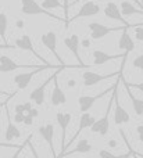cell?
<instances>
[{
    "label": "cell",
    "mask_w": 143,
    "mask_h": 158,
    "mask_svg": "<svg viewBox=\"0 0 143 158\" xmlns=\"http://www.w3.org/2000/svg\"><path fill=\"white\" fill-rule=\"evenodd\" d=\"M121 78L120 77L114 83V90H113V96H114V104H116V108H114V122H116L117 126H121V125H125L131 121L129 118V114L127 112V110L120 104V98H118V85L121 82Z\"/></svg>",
    "instance_id": "cell-1"
},
{
    "label": "cell",
    "mask_w": 143,
    "mask_h": 158,
    "mask_svg": "<svg viewBox=\"0 0 143 158\" xmlns=\"http://www.w3.org/2000/svg\"><path fill=\"white\" fill-rule=\"evenodd\" d=\"M53 68H56V67L50 65V64L49 65H43V64H42V65H39L38 68H35V69H29L28 72H22V74L15 75L13 82L15 83L17 90H25L36 74H39V72H42V71H46V69H53Z\"/></svg>",
    "instance_id": "cell-2"
},
{
    "label": "cell",
    "mask_w": 143,
    "mask_h": 158,
    "mask_svg": "<svg viewBox=\"0 0 143 158\" xmlns=\"http://www.w3.org/2000/svg\"><path fill=\"white\" fill-rule=\"evenodd\" d=\"M113 103H114V96H113V92H111L110 101L107 104V111H106V114L100 119H97L93 123V126L90 128L92 133H99L100 136H106L108 133V131H110V115H111V110H113Z\"/></svg>",
    "instance_id": "cell-3"
},
{
    "label": "cell",
    "mask_w": 143,
    "mask_h": 158,
    "mask_svg": "<svg viewBox=\"0 0 143 158\" xmlns=\"http://www.w3.org/2000/svg\"><path fill=\"white\" fill-rule=\"evenodd\" d=\"M21 13L25 15H38V14H44L52 19L60 21V17L52 14L49 10H44L42 4H39L36 0H21Z\"/></svg>",
    "instance_id": "cell-4"
},
{
    "label": "cell",
    "mask_w": 143,
    "mask_h": 158,
    "mask_svg": "<svg viewBox=\"0 0 143 158\" xmlns=\"http://www.w3.org/2000/svg\"><path fill=\"white\" fill-rule=\"evenodd\" d=\"M121 74H122V71L114 72V74H107V75L97 74V72H95V71H83L82 72V83L85 87H92V86H95V85L100 83V82H103V81L118 78Z\"/></svg>",
    "instance_id": "cell-5"
},
{
    "label": "cell",
    "mask_w": 143,
    "mask_h": 158,
    "mask_svg": "<svg viewBox=\"0 0 143 158\" xmlns=\"http://www.w3.org/2000/svg\"><path fill=\"white\" fill-rule=\"evenodd\" d=\"M60 71H61V69L56 71L50 78H47L46 81H43V83H42L40 86L35 87V89H33L32 92L29 93V100H31V103H32V104H36V106H43V104H44V100H46V87L49 86L50 82L54 81V78L57 77Z\"/></svg>",
    "instance_id": "cell-6"
},
{
    "label": "cell",
    "mask_w": 143,
    "mask_h": 158,
    "mask_svg": "<svg viewBox=\"0 0 143 158\" xmlns=\"http://www.w3.org/2000/svg\"><path fill=\"white\" fill-rule=\"evenodd\" d=\"M114 89V85L107 89H104L103 92H100L99 94H95V96H88V94H83L78 97V107H79V111L81 112H89V110L95 106L97 100H100L102 97H104L107 93H111Z\"/></svg>",
    "instance_id": "cell-7"
},
{
    "label": "cell",
    "mask_w": 143,
    "mask_h": 158,
    "mask_svg": "<svg viewBox=\"0 0 143 158\" xmlns=\"http://www.w3.org/2000/svg\"><path fill=\"white\" fill-rule=\"evenodd\" d=\"M125 27L121 28H110V27H106V25L100 24V22H89L88 24V29L89 33H90V38L93 40H100V39L106 38L108 33L111 32H118V31H122Z\"/></svg>",
    "instance_id": "cell-8"
},
{
    "label": "cell",
    "mask_w": 143,
    "mask_h": 158,
    "mask_svg": "<svg viewBox=\"0 0 143 158\" xmlns=\"http://www.w3.org/2000/svg\"><path fill=\"white\" fill-rule=\"evenodd\" d=\"M71 114L69 112H57L56 114V121H57L58 126L61 128V154L67 151V129H68L69 123H71ZM60 154V156H61Z\"/></svg>",
    "instance_id": "cell-9"
},
{
    "label": "cell",
    "mask_w": 143,
    "mask_h": 158,
    "mask_svg": "<svg viewBox=\"0 0 143 158\" xmlns=\"http://www.w3.org/2000/svg\"><path fill=\"white\" fill-rule=\"evenodd\" d=\"M40 42H42V44L57 58L58 64L64 65L63 60H61L60 54H58V52H57V35H56L53 31H47V32H44L43 35L40 36Z\"/></svg>",
    "instance_id": "cell-10"
},
{
    "label": "cell",
    "mask_w": 143,
    "mask_h": 158,
    "mask_svg": "<svg viewBox=\"0 0 143 158\" xmlns=\"http://www.w3.org/2000/svg\"><path fill=\"white\" fill-rule=\"evenodd\" d=\"M39 135L43 137V140L49 144V150H50V154H52L53 158H58L57 154H56V148H54V125L53 123H43V125L39 126L38 129Z\"/></svg>",
    "instance_id": "cell-11"
},
{
    "label": "cell",
    "mask_w": 143,
    "mask_h": 158,
    "mask_svg": "<svg viewBox=\"0 0 143 158\" xmlns=\"http://www.w3.org/2000/svg\"><path fill=\"white\" fill-rule=\"evenodd\" d=\"M100 10H102V7H100L96 2H93V0L85 2L82 6H81V8H79V11H78L77 15L72 17L68 22H72V21H75V19H78V18H85V17L97 15V14L100 13Z\"/></svg>",
    "instance_id": "cell-12"
},
{
    "label": "cell",
    "mask_w": 143,
    "mask_h": 158,
    "mask_svg": "<svg viewBox=\"0 0 143 158\" xmlns=\"http://www.w3.org/2000/svg\"><path fill=\"white\" fill-rule=\"evenodd\" d=\"M96 121L97 119L95 118V115L89 114V112H82V114H81V117H79V126H78V131L74 133L72 139L69 140L68 143H67V148H68L69 146H71L72 143H74L75 140L78 139V136H79L81 132H83L85 129H88V128H92V126H93V123L96 122Z\"/></svg>",
    "instance_id": "cell-13"
},
{
    "label": "cell",
    "mask_w": 143,
    "mask_h": 158,
    "mask_svg": "<svg viewBox=\"0 0 143 158\" xmlns=\"http://www.w3.org/2000/svg\"><path fill=\"white\" fill-rule=\"evenodd\" d=\"M38 67L39 65H19L6 54H2V57H0V71H2V74H7V72L15 71V69H35Z\"/></svg>",
    "instance_id": "cell-14"
},
{
    "label": "cell",
    "mask_w": 143,
    "mask_h": 158,
    "mask_svg": "<svg viewBox=\"0 0 143 158\" xmlns=\"http://www.w3.org/2000/svg\"><path fill=\"white\" fill-rule=\"evenodd\" d=\"M64 46L74 54V57L77 58L79 67H83V68H85V65H83V63H82V58H81V54H79V46H81L79 36H78L77 33H72V35L64 38Z\"/></svg>",
    "instance_id": "cell-15"
},
{
    "label": "cell",
    "mask_w": 143,
    "mask_h": 158,
    "mask_svg": "<svg viewBox=\"0 0 143 158\" xmlns=\"http://www.w3.org/2000/svg\"><path fill=\"white\" fill-rule=\"evenodd\" d=\"M128 28L129 27H125L124 31H121V36H120V39H118V49L121 50L122 53H125V54H129L131 52L135 50V40H133V38L129 35Z\"/></svg>",
    "instance_id": "cell-16"
},
{
    "label": "cell",
    "mask_w": 143,
    "mask_h": 158,
    "mask_svg": "<svg viewBox=\"0 0 143 158\" xmlns=\"http://www.w3.org/2000/svg\"><path fill=\"white\" fill-rule=\"evenodd\" d=\"M125 53H122V54H108V53L103 52V50H93L92 52V57H93V65L99 67V65H104L106 63H108V61L111 60H118V58H124Z\"/></svg>",
    "instance_id": "cell-17"
},
{
    "label": "cell",
    "mask_w": 143,
    "mask_h": 158,
    "mask_svg": "<svg viewBox=\"0 0 143 158\" xmlns=\"http://www.w3.org/2000/svg\"><path fill=\"white\" fill-rule=\"evenodd\" d=\"M103 11H104V15L107 17V18H110V19H116V21H120V22H122V24H124L125 27H128L127 19H125V17L122 15V13H121V8H120L114 2H108V3H106L104 10H103Z\"/></svg>",
    "instance_id": "cell-18"
},
{
    "label": "cell",
    "mask_w": 143,
    "mask_h": 158,
    "mask_svg": "<svg viewBox=\"0 0 143 158\" xmlns=\"http://www.w3.org/2000/svg\"><path fill=\"white\" fill-rule=\"evenodd\" d=\"M3 107H4L6 118H7V128H6L4 139L7 140V142L14 140V139H19V137H21V132H19L18 126H17L15 123H13V121H11V115H10V112H8V110H7V106L4 104Z\"/></svg>",
    "instance_id": "cell-19"
},
{
    "label": "cell",
    "mask_w": 143,
    "mask_h": 158,
    "mask_svg": "<svg viewBox=\"0 0 143 158\" xmlns=\"http://www.w3.org/2000/svg\"><path fill=\"white\" fill-rule=\"evenodd\" d=\"M50 103H52V106H54V107L63 106V104L67 103V96H65V93L63 92V89L58 86L57 78L54 79V87H53L52 96H50Z\"/></svg>",
    "instance_id": "cell-20"
},
{
    "label": "cell",
    "mask_w": 143,
    "mask_h": 158,
    "mask_svg": "<svg viewBox=\"0 0 143 158\" xmlns=\"http://www.w3.org/2000/svg\"><path fill=\"white\" fill-rule=\"evenodd\" d=\"M14 44H15V47H18V49L25 50V52H31L33 56L39 57V54L36 53V50L33 49L32 39H31V36H29V35H27V33L21 35L19 38H17V39H15V42H14ZM39 58H40V57H39Z\"/></svg>",
    "instance_id": "cell-21"
},
{
    "label": "cell",
    "mask_w": 143,
    "mask_h": 158,
    "mask_svg": "<svg viewBox=\"0 0 143 158\" xmlns=\"http://www.w3.org/2000/svg\"><path fill=\"white\" fill-rule=\"evenodd\" d=\"M92 150H93V146L89 143V140L82 139L77 143V146H75L72 150H67L64 154L58 156V158H61L63 156H69V154H86V153H90Z\"/></svg>",
    "instance_id": "cell-22"
},
{
    "label": "cell",
    "mask_w": 143,
    "mask_h": 158,
    "mask_svg": "<svg viewBox=\"0 0 143 158\" xmlns=\"http://www.w3.org/2000/svg\"><path fill=\"white\" fill-rule=\"evenodd\" d=\"M120 8H121V13L124 17H131V15H138V14H143V7L142 6H135L133 3L131 2H127V0H124V2H121V4H120Z\"/></svg>",
    "instance_id": "cell-23"
},
{
    "label": "cell",
    "mask_w": 143,
    "mask_h": 158,
    "mask_svg": "<svg viewBox=\"0 0 143 158\" xmlns=\"http://www.w3.org/2000/svg\"><path fill=\"white\" fill-rule=\"evenodd\" d=\"M122 81H124V79H122ZM124 87H125V90H127V93H128V97H129L131 103H132L133 111H135L136 115H139V117L143 115V100H141V98H138V97H135V94L132 93L131 87L128 86L127 81H124Z\"/></svg>",
    "instance_id": "cell-24"
},
{
    "label": "cell",
    "mask_w": 143,
    "mask_h": 158,
    "mask_svg": "<svg viewBox=\"0 0 143 158\" xmlns=\"http://www.w3.org/2000/svg\"><path fill=\"white\" fill-rule=\"evenodd\" d=\"M7 27H8V18H7V14L2 10L0 13V36L3 39V43L2 47H6L7 43H6V32H7Z\"/></svg>",
    "instance_id": "cell-25"
},
{
    "label": "cell",
    "mask_w": 143,
    "mask_h": 158,
    "mask_svg": "<svg viewBox=\"0 0 143 158\" xmlns=\"http://www.w3.org/2000/svg\"><path fill=\"white\" fill-rule=\"evenodd\" d=\"M42 7L44 10H53V8H61L64 10V6L61 4L60 0H42Z\"/></svg>",
    "instance_id": "cell-26"
},
{
    "label": "cell",
    "mask_w": 143,
    "mask_h": 158,
    "mask_svg": "<svg viewBox=\"0 0 143 158\" xmlns=\"http://www.w3.org/2000/svg\"><path fill=\"white\" fill-rule=\"evenodd\" d=\"M32 103H18L14 108V111L18 114H24V115H29L31 110H32Z\"/></svg>",
    "instance_id": "cell-27"
},
{
    "label": "cell",
    "mask_w": 143,
    "mask_h": 158,
    "mask_svg": "<svg viewBox=\"0 0 143 158\" xmlns=\"http://www.w3.org/2000/svg\"><path fill=\"white\" fill-rule=\"evenodd\" d=\"M132 31L136 40L143 42V25H132Z\"/></svg>",
    "instance_id": "cell-28"
},
{
    "label": "cell",
    "mask_w": 143,
    "mask_h": 158,
    "mask_svg": "<svg viewBox=\"0 0 143 158\" xmlns=\"http://www.w3.org/2000/svg\"><path fill=\"white\" fill-rule=\"evenodd\" d=\"M127 156V154H125ZM125 156H114L113 153H110L108 150H100L99 151V158H125Z\"/></svg>",
    "instance_id": "cell-29"
},
{
    "label": "cell",
    "mask_w": 143,
    "mask_h": 158,
    "mask_svg": "<svg viewBox=\"0 0 143 158\" xmlns=\"http://www.w3.org/2000/svg\"><path fill=\"white\" fill-rule=\"evenodd\" d=\"M132 65L135 67L136 69H141V71H143V53L141 56H136V57L133 58Z\"/></svg>",
    "instance_id": "cell-30"
},
{
    "label": "cell",
    "mask_w": 143,
    "mask_h": 158,
    "mask_svg": "<svg viewBox=\"0 0 143 158\" xmlns=\"http://www.w3.org/2000/svg\"><path fill=\"white\" fill-rule=\"evenodd\" d=\"M27 143H28V146H29V148H31V153H32L33 158H40V157H39V154H38V151H36L35 146H32V144H31V137H28V139H27Z\"/></svg>",
    "instance_id": "cell-31"
},
{
    "label": "cell",
    "mask_w": 143,
    "mask_h": 158,
    "mask_svg": "<svg viewBox=\"0 0 143 158\" xmlns=\"http://www.w3.org/2000/svg\"><path fill=\"white\" fill-rule=\"evenodd\" d=\"M127 83L131 89H136V90H139V92L143 93V82H139V83H129V82H127Z\"/></svg>",
    "instance_id": "cell-32"
},
{
    "label": "cell",
    "mask_w": 143,
    "mask_h": 158,
    "mask_svg": "<svg viewBox=\"0 0 143 158\" xmlns=\"http://www.w3.org/2000/svg\"><path fill=\"white\" fill-rule=\"evenodd\" d=\"M24 119H25L24 114H18V112H15V115H14V122L15 123H24Z\"/></svg>",
    "instance_id": "cell-33"
},
{
    "label": "cell",
    "mask_w": 143,
    "mask_h": 158,
    "mask_svg": "<svg viewBox=\"0 0 143 158\" xmlns=\"http://www.w3.org/2000/svg\"><path fill=\"white\" fill-rule=\"evenodd\" d=\"M33 119L35 118L33 117H31V115H25V119H24V125L25 126H31L33 123Z\"/></svg>",
    "instance_id": "cell-34"
},
{
    "label": "cell",
    "mask_w": 143,
    "mask_h": 158,
    "mask_svg": "<svg viewBox=\"0 0 143 158\" xmlns=\"http://www.w3.org/2000/svg\"><path fill=\"white\" fill-rule=\"evenodd\" d=\"M90 39H83V40H81V46H83V47H86V49H88V47H90Z\"/></svg>",
    "instance_id": "cell-35"
},
{
    "label": "cell",
    "mask_w": 143,
    "mask_h": 158,
    "mask_svg": "<svg viewBox=\"0 0 143 158\" xmlns=\"http://www.w3.org/2000/svg\"><path fill=\"white\" fill-rule=\"evenodd\" d=\"M15 25H17V28H19V29H22V28H24V27H25V22H24V21H22V19H17Z\"/></svg>",
    "instance_id": "cell-36"
},
{
    "label": "cell",
    "mask_w": 143,
    "mask_h": 158,
    "mask_svg": "<svg viewBox=\"0 0 143 158\" xmlns=\"http://www.w3.org/2000/svg\"><path fill=\"white\" fill-rule=\"evenodd\" d=\"M29 115H31V117H33V118H38L39 111L36 108H32V110H31V112H29Z\"/></svg>",
    "instance_id": "cell-37"
},
{
    "label": "cell",
    "mask_w": 143,
    "mask_h": 158,
    "mask_svg": "<svg viewBox=\"0 0 143 158\" xmlns=\"http://www.w3.org/2000/svg\"><path fill=\"white\" fill-rule=\"evenodd\" d=\"M67 85H68V87H75V85H77V81H75V79H69Z\"/></svg>",
    "instance_id": "cell-38"
},
{
    "label": "cell",
    "mask_w": 143,
    "mask_h": 158,
    "mask_svg": "<svg viewBox=\"0 0 143 158\" xmlns=\"http://www.w3.org/2000/svg\"><path fill=\"white\" fill-rule=\"evenodd\" d=\"M116 146H117L116 140H110V142H108V147H116Z\"/></svg>",
    "instance_id": "cell-39"
},
{
    "label": "cell",
    "mask_w": 143,
    "mask_h": 158,
    "mask_svg": "<svg viewBox=\"0 0 143 158\" xmlns=\"http://www.w3.org/2000/svg\"><path fill=\"white\" fill-rule=\"evenodd\" d=\"M81 2H89V0H74L72 3H81ZM93 2H97V0H93Z\"/></svg>",
    "instance_id": "cell-40"
},
{
    "label": "cell",
    "mask_w": 143,
    "mask_h": 158,
    "mask_svg": "<svg viewBox=\"0 0 143 158\" xmlns=\"http://www.w3.org/2000/svg\"><path fill=\"white\" fill-rule=\"evenodd\" d=\"M132 2H133V3H136V4H138V6H142L141 0H132ZM142 7H143V6H142Z\"/></svg>",
    "instance_id": "cell-41"
},
{
    "label": "cell",
    "mask_w": 143,
    "mask_h": 158,
    "mask_svg": "<svg viewBox=\"0 0 143 158\" xmlns=\"http://www.w3.org/2000/svg\"><path fill=\"white\" fill-rule=\"evenodd\" d=\"M139 140H141V142L143 143V135H139Z\"/></svg>",
    "instance_id": "cell-42"
},
{
    "label": "cell",
    "mask_w": 143,
    "mask_h": 158,
    "mask_svg": "<svg viewBox=\"0 0 143 158\" xmlns=\"http://www.w3.org/2000/svg\"><path fill=\"white\" fill-rule=\"evenodd\" d=\"M129 156H131V153H128L127 156H125V158H129Z\"/></svg>",
    "instance_id": "cell-43"
},
{
    "label": "cell",
    "mask_w": 143,
    "mask_h": 158,
    "mask_svg": "<svg viewBox=\"0 0 143 158\" xmlns=\"http://www.w3.org/2000/svg\"><path fill=\"white\" fill-rule=\"evenodd\" d=\"M135 156H138L139 158H143V156H141V154H135Z\"/></svg>",
    "instance_id": "cell-44"
},
{
    "label": "cell",
    "mask_w": 143,
    "mask_h": 158,
    "mask_svg": "<svg viewBox=\"0 0 143 158\" xmlns=\"http://www.w3.org/2000/svg\"><path fill=\"white\" fill-rule=\"evenodd\" d=\"M141 3H142V6H143V0H141Z\"/></svg>",
    "instance_id": "cell-45"
},
{
    "label": "cell",
    "mask_w": 143,
    "mask_h": 158,
    "mask_svg": "<svg viewBox=\"0 0 143 158\" xmlns=\"http://www.w3.org/2000/svg\"><path fill=\"white\" fill-rule=\"evenodd\" d=\"M142 125H143V121H142Z\"/></svg>",
    "instance_id": "cell-46"
},
{
    "label": "cell",
    "mask_w": 143,
    "mask_h": 158,
    "mask_svg": "<svg viewBox=\"0 0 143 158\" xmlns=\"http://www.w3.org/2000/svg\"><path fill=\"white\" fill-rule=\"evenodd\" d=\"M15 158H18V156H17V157H15Z\"/></svg>",
    "instance_id": "cell-47"
},
{
    "label": "cell",
    "mask_w": 143,
    "mask_h": 158,
    "mask_svg": "<svg viewBox=\"0 0 143 158\" xmlns=\"http://www.w3.org/2000/svg\"><path fill=\"white\" fill-rule=\"evenodd\" d=\"M135 158H136V157H135Z\"/></svg>",
    "instance_id": "cell-48"
}]
</instances>
